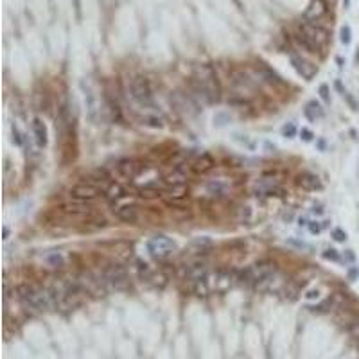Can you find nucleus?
<instances>
[{
	"label": "nucleus",
	"instance_id": "nucleus-1",
	"mask_svg": "<svg viewBox=\"0 0 359 359\" xmlns=\"http://www.w3.org/2000/svg\"><path fill=\"white\" fill-rule=\"evenodd\" d=\"M190 88H192V95L199 103L205 104H216L221 101V83H219L218 72L212 65L203 63V65H196L192 78H190Z\"/></svg>",
	"mask_w": 359,
	"mask_h": 359
},
{
	"label": "nucleus",
	"instance_id": "nucleus-2",
	"mask_svg": "<svg viewBox=\"0 0 359 359\" xmlns=\"http://www.w3.org/2000/svg\"><path fill=\"white\" fill-rule=\"evenodd\" d=\"M18 300L24 304L27 309L34 311V313H47V311H54L52 300L47 291V288H40L34 284H22L17 289Z\"/></svg>",
	"mask_w": 359,
	"mask_h": 359
},
{
	"label": "nucleus",
	"instance_id": "nucleus-3",
	"mask_svg": "<svg viewBox=\"0 0 359 359\" xmlns=\"http://www.w3.org/2000/svg\"><path fill=\"white\" fill-rule=\"evenodd\" d=\"M275 273H278L277 262H273V260H269V259H264V260H259V262H255V264H252V266H248V268H244L243 271H239V282L255 288L260 280H264L266 277H271V275H275Z\"/></svg>",
	"mask_w": 359,
	"mask_h": 359
},
{
	"label": "nucleus",
	"instance_id": "nucleus-4",
	"mask_svg": "<svg viewBox=\"0 0 359 359\" xmlns=\"http://www.w3.org/2000/svg\"><path fill=\"white\" fill-rule=\"evenodd\" d=\"M101 275L106 280L108 288L115 289V291H128L131 288V277H129V271L124 268L122 264H117V262H112V264L104 266L101 269Z\"/></svg>",
	"mask_w": 359,
	"mask_h": 359
},
{
	"label": "nucleus",
	"instance_id": "nucleus-5",
	"mask_svg": "<svg viewBox=\"0 0 359 359\" xmlns=\"http://www.w3.org/2000/svg\"><path fill=\"white\" fill-rule=\"evenodd\" d=\"M129 95L135 101V104H138L144 110L155 108V97L153 90H151V85L142 76H136V78L131 79V83H129Z\"/></svg>",
	"mask_w": 359,
	"mask_h": 359
},
{
	"label": "nucleus",
	"instance_id": "nucleus-6",
	"mask_svg": "<svg viewBox=\"0 0 359 359\" xmlns=\"http://www.w3.org/2000/svg\"><path fill=\"white\" fill-rule=\"evenodd\" d=\"M174 250H176V243L165 236H155L148 241V252L153 257H157V259L169 257Z\"/></svg>",
	"mask_w": 359,
	"mask_h": 359
},
{
	"label": "nucleus",
	"instance_id": "nucleus-7",
	"mask_svg": "<svg viewBox=\"0 0 359 359\" xmlns=\"http://www.w3.org/2000/svg\"><path fill=\"white\" fill-rule=\"evenodd\" d=\"M300 33H304L311 41H313L314 45L318 47L320 50L329 43V31L325 27H322L320 24H311V22H304L300 25Z\"/></svg>",
	"mask_w": 359,
	"mask_h": 359
},
{
	"label": "nucleus",
	"instance_id": "nucleus-8",
	"mask_svg": "<svg viewBox=\"0 0 359 359\" xmlns=\"http://www.w3.org/2000/svg\"><path fill=\"white\" fill-rule=\"evenodd\" d=\"M68 194H70V198L74 199V201L90 203V201H94V199L99 198V196H104V192L99 189V187L92 185V183L81 182V183H78V185L72 187Z\"/></svg>",
	"mask_w": 359,
	"mask_h": 359
},
{
	"label": "nucleus",
	"instance_id": "nucleus-9",
	"mask_svg": "<svg viewBox=\"0 0 359 359\" xmlns=\"http://www.w3.org/2000/svg\"><path fill=\"white\" fill-rule=\"evenodd\" d=\"M252 192L255 196L262 198H271V196H284V189L278 185L277 180H269V178H259L252 185Z\"/></svg>",
	"mask_w": 359,
	"mask_h": 359
},
{
	"label": "nucleus",
	"instance_id": "nucleus-10",
	"mask_svg": "<svg viewBox=\"0 0 359 359\" xmlns=\"http://www.w3.org/2000/svg\"><path fill=\"white\" fill-rule=\"evenodd\" d=\"M142 171H144V165L135 158H122L115 164V173L124 180H135Z\"/></svg>",
	"mask_w": 359,
	"mask_h": 359
},
{
	"label": "nucleus",
	"instance_id": "nucleus-11",
	"mask_svg": "<svg viewBox=\"0 0 359 359\" xmlns=\"http://www.w3.org/2000/svg\"><path fill=\"white\" fill-rule=\"evenodd\" d=\"M289 61H291L293 68L297 70V74L302 76L306 81H313L314 76L318 74V66H314L313 63L307 61V59L302 58V56H298V54H295V52L289 54Z\"/></svg>",
	"mask_w": 359,
	"mask_h": 359
},
{
	"label": "nucleus",
	"instance_id": "nucleus-12",
	"mask_svg": "<svg viewBox=\"0 0 359 359\" xmlns=\"http://www.w3.org/2000/svg\"><path fill=\"white\" fill-rule=\"evenodd\" d=\"M327 13H329V4H327V0H311L306 13H304V20L311 22V24H318Z\"/></svg>",
	"mask_w": 359,
	"mask_h": 359
},
{
	"label": "nucleus",
	"instance_id": "nucleus-13",
	"mask_svg": "<svg viewBox=\"0 0 359 359\" xmlns=\"http://www.w3.org/2000/svg\"><path fill=\"white\" fill-rule=\"evenodd\" d=\"M208 275H210V268L203 260H196V262H192V264H189L185 268V278H189L190 284L206 280Z\"/></svg>",
	"mask_w": 359,
	"mask_h": 359
},
{
	"label": "nucleus",
	"instance_id": "nucleus-14",
	"mask_svg": "<svg viewBox=\"0 0 359 359\" xmlns=\"http://www.w3.org/2000/svg\"><path fill=\"white\" fill-rule=\"evenodd\" d=\"M165 189H167L165 182L164 183L151 182V183H146L144 187H138L136 194H138V198H142V199H157L165 194Z\"/></svg>",
	"mask_w": 359,
	"mask_h": 359
},
{
	"label": "nucleus",
	"instance_id": "nucleus-15",
	"mask_svg": "<svg viewBox=\"0 0 359 359\" xmlns=\"http://www.w3.org/2000/svg\"><path fill=\"white\" fill-rule=\"evenodd\" d=\"M113 214H115V218L119 219L120 223L133 225L138 221V210H136L135 205H120L113 210Z\"/></svg>",
	"mask_w": 359,
	"mask_h": 359
},
{
	"label": "nucleus",
	"instance_id": "nucleus-16",
	"mask_svg": "<svg viewBox=\"0 0 359 359\" xmlns=\"http://www.w3.org/2000/svg\"><path fill=\"white\" fill-rule=\"evenodd\" d=\"M214 165H216V160L210 153H201L194 162H192L190 169L194 171L196 174H206L214 169Z\"/></svg>",
	"mask_w": 359,
	"mask_h": 359
},
{
	"label": "nucleus",
	"instance_id": "nucleus-17",
	"mask_svg": "<svg viewBox=\"0 0 359 359\" xmlns=\"http://www.w3.org/2000/svg\"><path fill=\"white\" fill-rule=\"evenodd\" d=\"M187 178H189V169L187 167H183L182 165H176L173 171H171L167 176H165V185H185L187 183Z\"/></svg>",
	"mask_w": 359,
	"mask_h": 359
},
{
	"label": "nucleus",
	"instance_id": "nucleus-18",
	"mask_svg": "<svg viewBox=\"0 0 359 359\" xmlns=\"http://www.w3.org/2000/svg\"><path fill=\"white\" fill-rule=\"evenodd\" d=\"M165 194L169 196V205H176V203H182L189 198V187L185 185H169L165 189Z\"/></svg>",
	"mask_w": 359,
	"mask_h": 359
},
{
	"label": "nucleus",
	"instance_id": "nucleus-19",
	"mask_svg": "<svg viewBox=\"0 0 359 359\" xmlns=\"http://www.w3.org/2000/svg\"><path fill=\"white\" fill-rule=\"evenodd\" d=\"M33 135L34 140L40 148H45L47 142H49V133H47V126L45 122L40 119V117H34L33 119Z\"/></svg>",
	"mask_w": 359,
	"mask_h": 359
},
{
	"label": "nucleus",
	"instance_id": "nucleus-20",
	"mask_svg": "<svg viewBox=\"0 0 359 359\" xmlns=\"http://www.w3.org/2000/svg\"><path fill=\"white\" fill-rule=\"evenodd\" d=\"M297 185L302 187L304 190H320L322 189V182L320 178L313 173H302L297 178Z\"/></svg>",
	"mask_w": 359,
	"mask_h": 359
},
{
	"label": "nucleus",
	"instance_id": "nucleus-21",
	"mask_svg": "<svg viewBox=\"0 0 359 359\" xmlns=\"http://www.w3.org/2000/svg\"><path fill=\"white\" fill-rule=\"evenodd\" d=\"M257 74H259V78L262 79V81L268 83V85H273V87H284L282 78L273 70V68H269V66L260 65L259 68H257Z\"/></svg>",
	"mask_w": 359,
	"mask_h": 359
},
{
	"label": "nucleus",
	"instance_id": "nucleus-22",
	"mask_svg": "<svg viewBox=\"0 0 359 359\" xmlns=\"http://www.w3.org/2000/svg\"><path fill=\"white\" fill-rule=\"evenodd\" d=\"M126 196V189L120 185L119 182H112L110 185L104 189V198H106L108 203H117Z\"/></svg>",
	"mask_w": 359,
	"mask_h": 359
},
{
	"label": "nucleus",
	"instance_id": "nucleus-23",
	"mask_svg": "<svg viewBox=\"0 0 359 359\" xmlns=\"http://www.w3.org/2000/svg\"><path fill=\"white\" fill-rule=\"evenodd\" d=\"M61 210L68 216H85V214H90V206H88V203L74 201V203H66V205H63Z\"/></svg>",
	"mask_w": 359,
	"mask_h": 359
},
{
	"label": "nucleus",
	"instance_id": "nucleus-24",
	"mask_svg": "<svg viewBox=\"0 0 359 359\" xmlns=\"http://www.w3.org/2000/svg\"><path fill=\"white\" fill-rule=\"evenodd\" d=\"M206 194H210L212 198H225L228 194V187L219 180H212L206 183Z\"/></svg>",
	"mask_w": 359,
	"mask_h": 359
},
{
	"label": "nucleus",
	"instance_id": "nucleus-25",
	"mask_svg": "<svg viewBox=\"0 0 359 359\" xmlns=\"http://www.w3.org/2000/svg\"><path fill=\"white\" fill-rule=\"evenodd\" d=\"M135 273H136V277H138V280L148 282L149 278H151V275H153V269H151V266H149L146 260L136 259L135 260Z\"/></svg>",
	"mask_w": 359,
	"mask_h": 359
},
{
	"label": "nucleus",
	"instance_id": "nucleus-26",
	"mask_svg": "<svg viewBox=\"0 0 359 359\" xmlns=\"http://www.w3.org/2000/svg\"><path fill=\"white\" fill-rule=\"evenodd\" d=\"M304 113H306V117L309 120H313V122H316L318 119H322L325 113H323V108L320 106L316 101H309V103L306 104V110H304Z\"/></svg>",
	"mask_w": 359,
	"mask_h": 359
},
{
	"label": "nucleus",
	"instance_id": "nucleus-27",
	"mask_svg": "<svg viewBox=\"0 0 359 359\" xmlns=\"http://www.w3.org/2000/svg\"><path fill=\"white\" fill-rule=\"evenodd\" d=\"M146 284L151 285L153 289H158V291H162V289H165V285L169 284V277H167L164 271H153L151 278H149Z\"/></svg>",
	"mask_w": 359,
	"mask_h": 359
},
{
	"label": "nucleus",
	"instance_id": "nucleus-28",
	"mask_svg": "<svg viewBox=\"0 0 359 359\" xmlns=\"http://www.w3.org/2000/svg\"><path fill=\"white\" fill-rule=\"evenodd\" d=\"M232 78V83L236 85V87H241V88H252L253 87V81L250 79V76L243 70H234L230 74Z\"/></svg>",
	"mask_w": 359,
	"mask_h": 359
},
{
	"label": "nucleus",
	"instance_id": "nucleus-29",
	"mask_svg": "<svg viewBox=\"0 0 359 359\" xmlns=\"http://www.w3.org/2000/svg\"><path fill=\"white\" fill-rule=\"evenodd\" d=\"M295 41H297V43H298L300 47H304V49H306L307 52H311V54H318V52H320L318 47L314 45L313 41H311L309 38H307L304 33H300V31H298V33L295 34Z\"/></svg>",
	"mask_w": 359,
	"mask_h": 359
},
{
	"label": "nucleus",
	"instance_id": "nucleus-30",
	"mask_svg": "<svg viewBox=\"0 0 359 359\" xmlns=\"http://www.w3.org/2000/svg\"><path fill=\"white\" fill-rule=\"evenodd\" d=\"M45 262L54 269H61L65 266V257L61 255V252H50L45 255Z\"/></svg>",
	"mask_w": 359,
	"mask_h": 359
},
{
	"label": "nucleus",
	"instance_id": "nucleus-31",
	"mask_svg": "<svg viewBox=\"0 0 359 359\" xmlns=\"http://www.w3.org/2000/svg\"><path fill=\"white\" fill-rule=\"evenodd\" d=\"M85 101H87V108H88V117L90 120L97 119V103H95V97L90 90L85 92Z\"/></svg>",
	"mask_w": 359,
	"mask_h": 359
},
{
	"label": "nucleus",
	"instance_id": "nucleus-32",
	"mask_svg": "<svg viewBox=\"0 0 359 359\" xmlns=\"http://www.w3.org/2000/svg\"><path fill=\"white\" fill-rule=\"evenodd\" d=\"M230 122H232L230 113H227V112H218V113L214 115V124L218 126V128H225V126H228Z\"/></svg>",
	"mask_w": 359,
	"mask_h": 359
},
{
	"label": "nucleus",
	"instance_id": "nucleus-33",
	"mask_svg": "<svg viewBox=\"0 0 359 359\" xmlns=\"http://www.w3.org/2000/svg\"><path fill=\"white\" fill-rule=\"evenodd\" d=\"M140 122L144 124V126H149V128H155V129H158V128H162V126H164L162 119H158L157 115H144L140 119Z\"/></svg>",
	"mask_w": 359,
	"mask_h": 359
},
{
	"label": "nucleus",
	"instance_id": "nucleus-34",
	"mask_svg": "<svg viewBox=\"0 0 359 359\" xmlns=\"http://www.w3.org/2000/svg\"><path fill=\"white\" fill-rule=\"evenodd\" d=\"M297 133H298V128L293 122H288L282 126V136H284V138H289V140H291V138L297 136Z\"/></svg>",
	"mask_w": 359,
	"mask_h": 359
},
{
	"label": "nucleus",
	"instance_id": "nucleus-35",
	"mask_svg": "<svg viewBox=\"0 0 359 359\" xmlns=\"http://www.w3.org/2000/svg\"><path fill=\"white\" fill-rule=\"evenodd\" d=\"M322 257L325 260H332V262H339L341 260V257H339L338 250H334V248H327V250H323Z\"/></svg>",
	"mask_w": 359,
	"mask_h": 359
},
{
	"label": "nucleus",
	"instance_id": "nucleus-36",
	"mask_svg": "<svg viewBox=\"0 0 359 359\" xmlns=\"http://www.w3.org/2000/svg\"><path fill=\"white\" fill-rule=\"evenodd\" d=\"M339 40H341L343 45H348V43H350L352 31H350V27H348V25H343V27H341V31H339Z\"/></svg>",
	"mask_w": 359,
	"mask_h": 359
},
{
	"label": "nucleus",
	"instance_id": "nucleus-37",
	"mask_svg": "<svg viewBox=\"0 0 359 359\" xmlns=\"http://www.w3.org/2000/svg\"><path fill=\"white\" fill-rule=\"evenodd\" d=\"M330 307H332V298H327V300L320 302L318 306H314V311L316 313H329Z\"/></svg>",
	"mask_w": 359,
	"mask_h": 359
},
{
	"label": "nucleus",
	"instance_id": "nucleus-38",
	"mask_svg": "<svg viewBox=\"0 0 359 359\" xmlns=\"http://www.w3.org/2000/svg\"><path fill=\"white\" fill-rule=\"evenodd\" d=\"M332 239L338 241V243H345L347 241V232L341 230V228H334L332 230Z\"/></svg>",
	"mask_w": 359,
	"mask_h": 359
},
{
	"label": "nucleus",
	"instance_id": "nucleus-39",
	"mask_svg": "<svg viewBox=\"0 0 359 359\" xmlns=\"http://www.w3.org/2000/svg\"><path fill=\"white\" fill-rule=\"evenodd\" d=\"M234 140L239 142L241 146H246V148H250V149L255 148V144H253V142L250 140V138H248L246 135H244V138H243V135H234Z\"/></svg>",
	"mask_w": 359,
	"mask_h": 359
},
{
	"label": "nucleus",
	"instance_id": "nucleus-40",
	"mask_svg": "<svg viewBox=\"0 0 359 359\" xmlns=\"http://www.w3.org/2000/svg\"><path fill=\"white\" fill-rule=\"evenodd\" d=\"M320 97H322L325 103H330V88L329 85H320Z\"/></svg>",
	"mask_w": 359,
	"mask_h": 359
},
{
	"label": "nucleus",
	"instance_id": "nucleus-41",
	"mask_svg": "<svg viewBox=\"0 0 359 359\" xmlns=\"http://www.w3.org/2000/svg\"><path fill=\"white\" fill-rule=\"evenodd\" d=\"M300 138H302L304 142H313L314 133L311 131L309 128H302V129H300Z\"/></svg>",
	"mask_w": 359,
	"mask_h": 359
},
{
	"label": "nucleus",
	"instance_id": "nucleus-42",
	"mask_svg": "<svg viewBox=\"0 0 359 359\" xmlns=\"http://www.w3.org/2000/svg\"><path fill=\"white\" fill-rule=\"evenodd\" d=\"M307 228H309V232H311V234H314V236H316V234H320V232L323 230V227H322V223H320V221H309Z\"/></svg>",
	"mask_w": 359,
	"mask_h": 359
},
{
	"label": "nucleus",
	"instance_id": "nucleus-43",
	"mask_svg": "<svg viewBox=\"0 0 359 359\" xmlns=\"http://www.w3.org/2000/svg\"><path fill=\"white\" fill-rule=\"evenodd\" d=\"M343 99H345L348 104H350V108H352V110H354V112H357V110H359L357 103H355V99H354V97H352L350 94H348V92H345V94H343Z\"/></svg>",
	"mask_w": 359,
	"mask_h": 359
},
{
	"label": "nucleus",
	"instance_id": "nucleus-44",
	"mask_svg": "<svg viewBox=\"0 0 359 359\" xmlns=\"http://www.w3.org/2000/svg\"><path fill=\"white\" fill-rule=\"evenodd\" d=\"M13 142L17 146H22L24 144V138H22V133L18 131V128L17 126H13Z\"/></svg>",
	"mask_w": 359,
	"mask_h": 359
},
{
	"label": "nucleus",
	"instance_id": "nucleus-45",
	"mask_svg": "<svg viewBox=\"0 0 359 359\" xmlns=\"http://www.w3.org/2000/svg\"><path fill=\"white\" fill-rule=\"evenodd\" d=\"M306 298H307V300H318V298H320V289L318 288H316V289H309V291L306 293Z\"/></svg>",
	"mask_w": 359,
	"mask_h": 359
},
{
	"label": "nucleus",
	"instance_id": "nucleus-46",
	"mask_svg": "<svg viewBox=\"0 0 359 359\" xmlns=\"http://www.w3.org/2000/svg\"><path fill=\"white\" fill-rule=\"evenodd\" d=\"M357 277H359V268L357 266H352V268L348 269V278H350V280H357Z\"/></svg>",
	"mask_w": 359,
	"mask_h": 359
},
{
	"label": "nucleus",
	"instance_id": "nucleus-47",
	"mask_svg": "<svg viewBox=\"0 0 359 359\" xmlns=\"http://www.w3.org/2000/svg\"><path fill=\"white\" fill-rule=\"evenodd\" d=\"M289 244H293V246L300 248V250H311V246H309V244L302 243V241H295V239H291V241H289Z\"/></svg>",
	"mask_w": 359,
	"mask_h": 359
},
{
	"label": "nucleus",
	"instance_id": "nucleus-48",
	"mask_svg": "<svg viewBox=\"0 0 359 359\" xmlns=\"http://www.w3.org/2000/svg\"><path fill=\"white\" fill-rule=\"evenodd\" d=\"M311 212H313L314 216H320V214H323V206H322V205H314L313 208H311Z\"/></svg>",
	"mask_w": 359,
	"mask_h": 359
},
{
	"label": "nucleus",
	"instance_id": "nucleus-49",
	"mask_svg": "<svg viewBox=\"0 0 359 359\" xmlns=\"http://www.w3.org/2000/svg\"><path fill=\"white\" fill-rule=\"evenodd\" d=\"M345 260H347V262H354L355 260V255L352 253V250H347V252H345Z\"/></svg>",
	"mask_w": 359,
	"mask_h": 359
},
{
	"label": "nucleus",
	"instance_id": "nucleus-50",
	"mask_svg": "<svg viewBox=\"0 0 359 359\" xmlns=\"http://www.w3.org/2000/svg\"><path fill=\"white\" fill-rule=\"evenodd\" d=\"M298 225H300V227H307L309 221H307V218H298Z\"/></svg>",
	"mask_w": 359,
	"mask_h": 359
},
{
	"label": "nucleus",
	"instance_id": "nucleus-51",
	"mask_svg": "<svg viewBox=\"0 0 359 359\" xmlns=\"http://www.w3.org/2000/svg\"><path fill=\"white\" fill-rule=\"evenodd\" d=\"M9 234H11V230H9L8 227H4V239H8V237H9Z\"/></svg>",
	"mask_w": 359,
	"mask_h": 359
},
{
	"label": "nucleus",
	"instance_id": "nucleus-52",
	"mask_svg": "<svg viewBox=\"0 0 359 359\" xmlns=\"http://www.w3.org/2000/svg\"><path fill=\"white\" fill-rule=\"evenodd\" d=\"M318 146H320V149H322V151H323V149H325V140H320V142H318Z\"/></svg>",
	"mask_w": 359,
	"mask_h": 359
},
{
	"label": "nucleus",
	"instance_id": "nucleus-53",
	"mask_svg": "<svg viewBox=\"0 0 359 359\" xmlns=\"http://www.w3.org/2000/svg\"><path fill=\"white\" fill-rule=\"evenodd\" d=\"M343 6H345V8H348V6H350V0H343Z\"/></svg>",
	"mask_w": 359,
	"mask_h": 359
}]
</instances>
